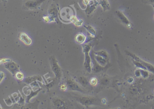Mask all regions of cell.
<instances>
[{
  "label": "cell",
  "mask_w": 154,
  "mask_h": 109,
  "mask_svg": "<svg viewBox=\"0 0 154 109\" xmlns=\"http://www.w3.org/2000/svg\"><path fill=\"white\" fill-rule=\"evenodd\" d=\"M44 20L46 22H49L50 21H51V19L49 16H44Z\"/></svg>",
  "instance_id": "20"
},
{
  "label": "cell",
  "mask_w": 154,
  "mask_h": 109,
  "mask_svg": "<svg viewBox=\"0 0 154 109\" xmlns=\"http://www.w3.org/2000/svg\"><path fill=\"white\" fill-rule=\"evenodd\" d=\"M96 54L100 55V56H102V57H104V58H105L106 59H107V58H108V54L104 51H100L96 53Z\"/></svg>",
  "instance_id": "14"
},
{
  "label": "cell",
  "mask_w": 154,
  "mask_h": 109,
  "mask_svg": "<svg viewBox=\"0 0 154 109\" xmlns=\"http://www.w3.org/2000/svg\"><path fill=\"white\" fill-rule=\"evenodd\" d=\"M6 67L8 70H9L10 72L13 73L17 72V71L19 70L18 66L14 63V62H12V63H8L7 65H6Z\"/></svg>",
  "instance_id": "8"
},
{
  "label": "cell",
  "mask_w": 154,
  "mask_h": 109,
  "mask_svg": "<svg viewBox=\"0 0 154 109\" xmlns=\"http://www.w3.org/2000/svg\"><path fill=\"white\" fill-rule=\"evenodd\" d=\"M53 103L55 107L58 108H65L66 103L63 100L57 99L53 100Z\"/></svg>",
  "instance_id": "10"
},
{
  "label": "cell",
  "mask_w": 154,
  "mask_h": 109,
  "mask_svg": "<svg viewBox=\"0 0 154 109\" xmlns=\"http://www.w3.org/2000/svg\"><path fill=\"white\" fill-rule=\"evenodd\" d=\"M61 89L62 90H66V89H67V86L65 84H62L61 86Z\"/></svg>",
  "instance_id": "21"
},
{
  "label": "cell",
  "mask_w": 154,
  "mask_h": 109,
  "mask_svg": "<svg viewBox=\"0 0 154 109\" xmlns=\"http://www.w3.org/2000/svg\"><path fill=\"white\" fill-rule=\"evenodd\" d=\"M45 1L46 0H26L24 5L25 7L29 9H36Z\"/></svg>",
  "instance_id": "2"
},
{
  "label": "cell",
  "mask_w": 154,
  "mask_h": 109,
  "mask_svg": "<svg viewBox=\"0 0 154 109\" xmlns=\"http://www.w3.org/2000/svg\"><path fill=\"white\" fill-rule=\"evenodd\" d=\"M75 40L77 43L81 44L84 42L85 40H86V37L84 35L82 34V33H78L76 36Z\"/></svg>",
  "instance_id": "11"
},
{
  "label": "cell",
  "mask_w": 154,
  "mask_h": 109,
  "mask_svg": "<svg viewBox=\"0 0 154 109\" xmlns=\"http://www.w3.org/2000/svg\"><path fill=\"white\" fill-rule=\"evenodd\" d=\"M116 15L118 17L120 21H121L122 23L125 24L128 28H130L131 27V23H130V21H129L127 18L125 16L124 13L122 11L119 10H117L116 11Z\"/></svg>",
  "instance_id": "3"
},
{
  "label": "cell",
  "mask_w": 154,
  "mask_h": 109,
  "mask_svg": "<svg viewBox=\"0 0 154 109\" xmlns=\"http://www.w3.org/2000/svg\"><path fill=\"white\" fill-rule=\"evenodd\" d=\"M98 4V2H97L96 1H94V0H90L89 3L87 5V9H86V12L88 14H90L92 13L96 7L97 5Z\"/></svg>",
  "instance_id": "4"
},
{
  "label": "cell",
  "mask_w": 154,
  "mask_h": 109,
  "mask_svg": "<svg viewBox=\"0 0 154 109\" xmlns=\"http://www.w3.org/2000/svg\"><path fill=\"white\" fill-rule=\"evenodd\" d=\"M80 102L83 104L85 105L93 104L95 102L96 100L94 98L89 97H83L80 98Z\"/></svg>",
  "instance_id": "6"
},
{
  "label": "cell",
  "mask_w": 154,
  "mask_h": 109,
  "mask_svg": "<svg viewBox=\"0 0 154 109\" xmlns=\"http://www.w3.org/2000/svg\"><path fill=\"white\" fill-rule=\"evenodd\" d=\"M2 1H5V2H7V0H2Z\"/></svg>",
  "instance_id": "23"
},
{
  "label": "cell",
  "mask_w": 154,
  "mask_h": 109,
  "mask_svg": "<svg viewBox=\"0 0 154 109\" xmlns=\"http://www.w3.org/2000/svg\"><path fill=\"white\" fill-rule=\"evenodd\" d=\"M79 81L80 83L84 86L87 85L88 84V80L86 78L84 77H81L79 78Z\"/></svg>",
  "instance_id": "13"
},
{
  "label": "cell",
  "mask_w": 154,
  "mask_h": 109,
  "mask_svg": "<svg viewBox=\"0 0 154 109\" xmlns=\"http://www.w3.org/2000/svg\"><path fill=\"white\" fill-rule=\"evenodd\" d=\"M143 1L144 3H147L150 5L154 3V0H143Z\"/></svg>",
  "instance_id": "19"
},
{
  "label": "cell",
  "mask_w": 154,
  "mask_h": 109,
  "mask_svg": "<svg viewBox=\"0 0 154 109\" xmlns=\"http://www.w3.org/2000/svg\"><path fill=\"white\" fill-rule=\"evenodd\" d=\"M151 5H152V6H153V8H154V4H151Z\"/></svg>",
  "instance_id": "24"
},
{
  "label": "cell",
  "mask_w": 154,
  "mask_h": 109,
  "mask_svg": "<svg viewBox=\"0 0 154 109\" xmlns=\"http://www.w3.org/2000/svg\"><path fill=\"white\" fill-rule=\"evenodd\" d=\"M16 76L17 79L19 80H23L24 77V76L23 74L20 72H17L16 73Z\"/></svg>",
  "instance_id": "16"
},
{
  "label": "cell",
  "mask_w": 154,
  "mask_h": 109,
  "mask_svg": "<svg viewBox=\"0 0 154 109\" xmlns=\"http://www.w3.org/2000/svg\"><path fill=\"white\" fill-rule=\"evenodd\" d=\"M96 55L95 56V59H96L97 63L101 67L105 66L107 63V59L100 56V55H97V54H96Z\"/></svg>",
  "instance_id": "7"
},
{
  "label": "cell",
  "mask_w": 154,
  "mask_h": 109,
  "mask_svg": "<svg viewBox=\"0 0 154 109\" xmlns=\"http://www.w3.org/2000/svg\"><path fill=\"white\" fill-rule=\"evenodd\" d=\"M19 39L27 45H30L31 44L32 40L24 32H21L19 35Z\"/></svg>",
  "instance_id": "5"
},
{
  "label": "cell",
  "mask_w": 154,
  "mask_h": 109,
  "mask_svg": "<svg viewBox=\"0 0 154 109\" xmlns=\"http://www.w3.org/2000/svg\"><path fill=\"white\" fill-rule=\"evenodd\" d=\"M126 53L127 55L132 57L133 58V60H134L141 62L145 67L147 71H149V72L154 74V66H153L152 64L149 63V62H147V61H145L141 59L140 58H139L138 56H136V55L129 52H126Z\"/></svg>",
  "instance_id": "1"
},
{
  "label": "cell",
  "mask_w": 154,
  "mask_h": 109,
  "mask_svg": "<svg viewBox=\"0 0 154 109\" xmlns=\"http://www.w3.org/2000/svg\"><path fill=\"white\" fill-rule=\"evenodd\" d=\"M98 4H100L104 11L110 10V5L108 0H99Z\"/></svg>",
  "instance_id": "9"
},
{
  "label": "cell",
  "mask_w": 154,
  "mask_h": 109,
  "mask_svg": "<svg viewBox=\"0 0 154 109\" xmlns=\"http://www.w3.org/2000/svg\"><path fill=\"white\" fill-rule=\"evenodd\" d=\"M67 83L68 85H69L70 88L73 89V90H79V91L81 90H80L81 89L78 87V85L76 83H75L74 82L72 81L71 80L68 81Z\"/></svg>",
  "instance_id": "12"
},
{
  "label": "cell",
  "mask_w": 154,
  "mask_h": 109,
  "mask_svg": "<svg viewBox=\"0 0 154 109\" xmlns=\"http://www.w3.org/2000/svg\"><path fill=\"white\" fill-rule=\"evenodd\" d=\"M83 23V21L82 19H77V20L74 23L76 26H81L82 25Z\"/></svg>",
  "instance_id": "17"
},
{
  "label": "cell",
  "mask_w": 154,
  "mask_h": 109,
  "mask_svg": "<svg viewBox=\"0 0 154 109\" xmlns=\"http://www.w3.org/2000/svg\"><path fill=\"white\" fill-rule=\"evenodd\" d=\"M84 27L89 31L90 33H91V34L95 35V34H96V31L95 30V29H94L91 26L88 25V26H84Z\"/></svg>",
  "instance_id": "15"
},
{
  "label": "cell",
  "mask_w": 154,
  "mask_h": 109,
  "mask_svg": "<svg viewBox=\"0 0 154 109\" xmlns=\"http://www.w3.org/2000/svg\"><path fill=\"white\" fill-rule=\"evenodd\" d=\"M90 1V0H83V2L84 4L86 5V6H87L89 3Z\"/></svg>",
  "instance_id": "22"
},
{
  "label": "cell",
  "mask_w": 154,
  "mask_h": 109,
  "mask_svg": "<svg viewBox=\"0 0 154 109\" xmlns=\"http://www.w3.org/2000/svg\"><path fill=\"white\" fill-rule=\"evenodd\" d=\"M90 83H91V85L95 86V85H96L97 83V79L96 78H91V79L90 80Z\"/></svg>",
  "instance_id": "18"
},
{
  "label": "cell",
  "mask_w": 154,
  "mask_h": 109,
  "mask_svg": "<svg viewBox=\"0 0 154 109\" xmlns=\"http://www.w3.org/2000/svg\"></svg>",
  "instance_id": "25"
}]
</instances>
